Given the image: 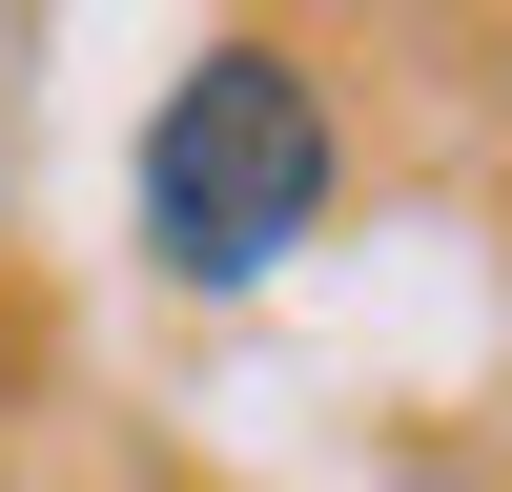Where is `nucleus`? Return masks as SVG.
Returning a JSON list of instances; mask_svg holds the SVG:
<instances>
[{"mask_svg":"<svg viewBox=\"0 0 512 492\" xmlns=\"http://www.w3.org/2000/svg\"><path fill=\"white\" fill-rule=\"evenodd\" d=\"M328 185H349V123H328V62L287 41H205L144 123V246L185 287H267L328 226Z\"/></svg>","mask_w":512,"mask_h":492,"instance_id":"f257e3e1","label":"nucleus"}]
</instances>
